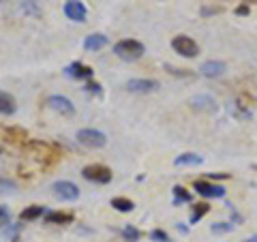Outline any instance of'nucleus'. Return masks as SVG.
<instances>
[{"instance_id":"2f4dec72","label":"nucleus","mask_w":257,"mask_h":242,"mask_svg":"<svg viewBox=\"0 0 257 242\" xmlns=\"http://www.w3.org/2000/svg\"><path fill=\"white\" fill-rule=\"evenodd\" d=\"M0 152H3V148H0Z\"/></svg>"},{"instance_id":"c85d7f7f","label":"nucleus","mask_w":257,"mask_h":242,"mask_svg":"<svg viewBox=\"0 0 257 242\" xmlns=\"http://www.w3.org/2000/svg\"><path fill=\"white\" fill-rule=\"evenodd\" d=\"M248 11H251V9H248L246 5H240L238 9H236V13H238V15H248Z\"/></svg>"},{"instance_id":"393cba45","label":"nucleus","mask_w":257,"mask_h":242,"mask_svg":"<svg viewBox=\"0 0 257 242\" xmlns=\"http://www.w3.org/2000/svg\"><path fill=\"white\" fill-rule=\"evenodd\" d=\"M11 223V212L7 210L5 206H0V229L5 227V225H9Z\"/></svg>"},{"instance_id":"20e7f679","label":"nucleus","mask_w":257,"mask_h":242,"mask_svg":"<svg viewBox=\"0 0 257 242\" xmlns=\"http://www.w3.org/2000/svg\"><path fill=\"white\" fill-rule=\"evenodd\" d=\"M172 47H174V50L178 52L180 56H184V58H195V56L199 54L197 43L193 41L191 37H187V35H178V37H174Z\"/></svg>"},{"instance_id":"6e6552de","label":"nucleus","mask_w":257,"mask_h":242,"mask_svg":"<svg viewBox=\"0 0 257 242\" xmlns=\"http://www.w3.org/2000/svg\"><path fill=\"white\" fill-rule=\"evenodd\" d=\"M64 13H67V18L73 20V22H86V15H88L84 3H79V0H67Z\"/></svg>"},{"instance_id":"1a4fd4ad","label":"nucleus","mask_w":257,"mask_h":242,"mask_svg":"<svg viewBox=\"0 0 257 242\" xmlns=\"http://www.w3.org/2000/svg\"><path fill=\"white\" fill-rule=\"evenodd\" d=\"M126 88L131 92H155L159 90V82L157 79H128Z\"/></svg>"},{"instance_id":"aec40b11","label":"nucleus","mask_w":257,"mask_h":242,"mask_svg":"<svg viewBox=\"0 0 257 242\" xmlns=\"http://www.w3.org/2000/svg\"><path fill=\"white\" fill-rule=\"evenodd\" d=\"M210 210V206L208 204H197L195 208H193V214H191V223H197L199 219H202V216Z\"/></svg>"},{"instance_id":"5701e85b","label":"nucleus","mask_w":257,"mask_h":242,"mask_svg":"<svg viewBox=\"0 0 257 242\" xmlns=\"http://www.w3.org/2000/svg\"><path fill=\"white\" fill-rule=\"evenodd\" d=\"M174 195H176V204H180V201H191V193H187V189H182V187H176L174 189Z\"/></svg>"},{"instance_id":"7ed1b4c3","label":"nucleus","mask_w":257,"mask_h":242,"mask_svg":"<svg viewBox=\"0 0 257 242\" xmlns=\"http://www.w3.org/2000/svg\"><path fill=\"white\" fill-rule=\"evenodd\" d=\"M77 142L86 148H103L107 144V137L101 131H94V129H82L77 133Z\"/></svg>"},{"instance_id":"6ab92c4d","label":"nucleus","mask_w":257,"mask_h":242,"mask_svg":"<svg viewBox=\"0 0 257 242\" xmlns=\"http://www.w3.org/2000/svg\"><path fill=\"white\" fill-rule=\"evenodd\" d=\"M7 137L15 144H22V142L28 140V133L24 131V129H9V131H7Z\"/></svg>"},{"instance_id":"2eb2a0df","label":"nucleus","mask_w":257,"mask_h":242,"mask_svg":"<svg viewBox=\"0 0 257 242\" xmlns=\"http://www.w3.org/2000/svg\"><path fill=\"white\" fill-rule=\"evenodd\" d=\"M202 157L199 155H195V152H184V155H180V157H176V161L174 163L176 165H202Z\"/></svg>"},{"instance_id":"b1692460","label":"nucleus","mask_w":257,"mask_h":242,"mask_svg":"<svg viewBox=\"0 0 257 242\" xmlns=\"http://www.w3.org/2000/svg\"><path fill=\"white\" fill-rule=\"evenodd\" d=\"M231 227H234L231 223H214L212 227H210V231H212V233H229Z\"/></svg>"},{"instance_id":"0eeeda50","label":"nucleus","mask_w":257,"mask_h":242,"mask_svg":"<svg viewBox=\"0 0 257 242\" xmlns=\"http://www.w3.org/2000/svg\"><path fill=\"white\" fill-rule=\"evenodd\" d=\"M195 191L204 197H210V199H219L225 195V189L219 187V184H212V182H206V180H195Z\"/></svg>"},{"instance_id":"423d86ee","label":"nucleus","mask_w":257,"mask_h":242,"mask_svg":"<svg viewBox=\"0 0 257 242\" xmlns=\"http://www.w3.org/2000/svg\"><path fill=\"white\" fill-rule=\"evenodd\" d=\"M47 105H50L54 111H58V114H62V116H73V111H75L73 103H71V101L67 99V96H60V94L50 96V99H47Z\"/></svg>"},{"instance_id":"412c9836","label":"nucleus","mask_w":257,"mask_h":242,"mask_svg":"<svg viewBox=\"0 0 257 242\" xmlns=\"http://www.w3.org/2000/svg\"><path fill=\"white\" fill-rule=\"evenodd\" d=\"M122 236L126 242H138L140 240V231L133 227V225H126V227L122 229Z\"/></svg>"},{"instance_id":"c756f323","label":"nucleus","mask_w":257,"mask_h":242,"mask_svg":"<svg viewBox=\"0 0 257 242\" xmlns=\"http://www.w3.org/2000/svg\"><path fill=\"white\" fill-rule=\"evenodd\" d=\"M210 178H216V180H225V178H229L227 174H210Z\"/></svg>"},{"instance_id":"39448f33","label":"nucleus","mask_w":257,"mask_h":242,"mask_svg":"<svg viewBox=\"0 0 257 242\" xmlns=\"http://www.w3.org/2000/svg\"><path fill=\"white\" fill-rule=\"evenodd\" d=\"M52 191H54V197L64 199V201H75L79 197V189L75 187L73 182H69V180L54 182L52 184Z\"/></svg>"},{"instance_id":"9b49d317","label":"nucleus","mask_w":257,"mask_h":242,"mask_svg":"<svg viewBox=\"0 0 257 242\" xmlns=\"http://www.w3.org/2000/svg\"><path fill=\"white\" fill-rule=\"evenodd\" d=\"M225 71H227V67H225V62L221 60H208L202 64V69H199V73H202L204 77H221Z\"/></svg>"},{"instance_id":"4468645a","label":"nucleus","mask_w":257,"mask_h":242,"mask_svg":"<svg viewBox=\"0 0 257 242\" xmlns=\"http://www.w3.org/2000/svg\"><path fill=\"white\" fill-rule=\"evenodd\" d=\"M15 109H18V105H15V99L9 92L0 90V114L11 116V114H15Z\"/></svg>"},{"instance_id":"cd10ccee","label":"nucleus","mask_w":257,"mask_h":242,"mask_svg":"<svg viewBox=\"0 0 257 242\" xmlns=\"http://www.w3.org/2000/svg\"><path fill=\"white\" fill-rule=\"evenodd\" d=\"M24 11H26V13H39L32 0H28V3H24Z\"/></svg>"},{"instance_id":"f03ea898","label":"nucleus","mask_w":257,"mask_h":242,"mask_svg":"<svg viewBox=\"0 0 257 242\" xmlns=\"http://www.w3.org/2000/svg\"><path fill=\"white\" fill-rule=\"evenodd\" d=\"M82 176L86 180H90V182H96V184H107L111 180V169L105 167V165H99V163H94V165H86L82 169Z\"/></svg>"},{"instance_id":"4be33fe9","label":"nucleus","mask_w":257,"mask_h":242,"mask_svg":"<svg viewBox=\"0 0 257 242\" xmlns=\"http://www.w3.org/2000/svg\"><path fill=\"white\" fill-rule=\"evenodd\" d=\"M18 191V184L9 178H0V193H15Z\"/></svg>"},{"instance_id":"f257e3e1","label":"nucleus","mask_w":257,"mask_h":242,"mask_svg":"<svg viewBox=\"0 0 257 242\" xmlns=\"http://www.w3.org/2000/svg\"><path fill=\"white\" fill-rule=\"evenodd\" d=\"M114 54L118 58L133 62L144 56V45L140 41H135V39H124V41H118L114 45Z\"/></svg>"},{"instance_id":"7c9ffc66","label":"nucleus","mask_w":257,"mask_h":242,"mask_svg":"<svg viewBox=\"0 0 257 242\" xmlns=\"http://www.w3.org/2000/svg\"><path fill=\"white\" fill-rule=\"evenodd\" d=\"M246 242H257V236H251V238H246Z\"/></svg>"},{"instance_id":"ddd939ff","label":"nucleus","mask_w":257,"mask_h":242,"mask_svg":"<svg viewBox=\"0 0 257 242\" xmlns=\"http://www.w3.org/2000/svg\"><path fill=\"white\" fill-rule=\"evenodd\" d=\"M105 45H107V37L105 35H88L86 41H84V47L88 52H99Z\"/></svg>"},{"instance_id":"bb28decb","label":"nucleus","mask_w":257,"mask_h":242,"mask_svg":"<svg viewBox=\"0 0 257 242\" xmlns=\"http://www.w3.org/2000/svg\"><path fill=\"white\" fill-rule=\"evenodd\" d=\"M86 88H88V92L101 94V86H99V84H96V82H88V84H86Z\"/></svg>"},{"instance_id":"f3484780","label":"nucleus","mask_w":257,"mask_h":242,"mask_svg":"<svg viewBox=\"0 0 257 242\" xmlns=\"http://www.w3.org/2000/svg\"><path fill=\"white\" fill-rule=\"evenodd\" d=\"M43 214H45L43 206H30V208H26V210L22 212V221H35V219H39V216H43Z\"/></svg>"},{"instance_id":"a211bd4d","label":"nucleus","mask_w":257,"mask_h":242,"mask_svg":"<svg viewBox=\"0 0 257 242\" xmlns=\"http://www.w3.org/2000/svg\"><path fill=\"white\" fill-rule=\"evenodd\" d=\"M111 208H116L118 212H131L133 210V201L126 197H114L111 199Z\"/></svg>"},{"instance_id":"a878e982","label":"nucleus","mask_w":257,"mask_h":242,"mask_svg":"<svg viewBox=\"0 0 257 242\" xmlns=\"http://www.w3.org/2000/svg\"><path fill=\"white\" fill-rule=\"evenodd\" d=\"M150 238L155 240V242H170V236H167L163 229H155V231L150 233Z\"/></svg>"},{"instance_id":"f8f14e48","label":"nucleus","mask_w":257,"mask_h":242,"mask_svg":"<svg viewBox=\"0 0 257 242\" xmlns=\"http://www.w3.org/2000/svg\"><path fill=\"white\" fill-rule=\"evenodd\" d=\"M67 75L69 77H75V79H90L92 77V69L86 67V64L73 62L71 67H67Z\"/></svg>"},{"instance_id":"dca6fc26","label":"nucleus","mask_w":257,"mask_h":242,"mask_svg":"<svg viewBox=\"0 0 257 242\" xmlns=\"http://www.w3.org/2000/svg\"><path fill=\"white\" fill-rule=\"evenodd\" d=\"M45 221L47 223H56V225H67V223L73 221V216L64 214V212H47L45 214Z\"/></svg>"},{"instance_id":"9d476101","label":"nucleus","mask_w":257,"mask_h":242,"mask_svg":"<svg viewBox=\"0 0 257 242\" xmlns=\"http://www.w3.org/2000/svg\"><path fill=\"white\" fill-rule=\"evenodd\" d=\"M191 107L197 109V111H214L216 109V101L212 99L210 94H197V96H191Z\"/></svg>"}]
</instances>
